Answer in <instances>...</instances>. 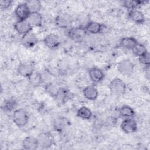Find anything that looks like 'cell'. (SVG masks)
Masks as SVG:
<instances>
[{"label": "cell", "mask_w": 150, "mask_h": 150, "mask_svg": "<svg viewBox=\"0 0 150 150\" xmlns=\"http://www.w3.org/2000/svg\"><path fill=\"white\" fill-rule=\"evenodd\" d=\"M108 88L112 94L115 96L123 95L127 89L125 83L119 78H114L112 79L108 85Z\"/></svg>", "instance_id": "cell-1"}, {"label": "cell", "mask_w": 150, "mask_h": 150, "mask_svg": "<svg viewBox=\"0 0 150 150\" xmlns=\"http://www.w3.org/2000/svg\"><path fill=\"white\" fill-rule=\"evenodd\" d=\"M87 35L84 27L77 26L70 28L67 32V35L75 42H81L84 40Z\"/></svg>", "instance_id": "cell-2"}, {"label": "cell", "mask_w": 150, "mask_h": 150, "mask_svg": "<svg viewBox=\"0 0 150 150\" xmlns=\"http://www.w3.org/2000/svg\"><path fill=\"white\" fill-rule=\"evenodd\" d=\"M29 117L27 112L22 108L15 110L13 113V122L19 127L26 125L28 122Z\"/></svg>", "instance_id": "cell-3"}, {"label": "cell", "mask_w": 150, "mask_h": 150, "mask_svg": "<svg viewBox=\"0 0 150 150\" xmlns=\"http://www.w3.org/2000/svg\"><path fill=\"white\" fill-rule=\"evenodd\" d=\"M117 69L123 76H129L134 72V65L129 59H124L118 63Z\"/></svg>", "instance_id": "cell-4"}, {"label": "cell", "mask_w": 150, "mask_h": 150, "mask_svg": "<svg viewBox=\"0 0 150 150\" xmlns=\"http://www.w3.org/2000/svg\"><path fill=\"white\" fill-rule=\"evenodd\" d=\"M39 146L42 148H49L54 143V138L52 134L49 132H42L37 137Z\"/></svg>", "instance_id": "cell-5"}, {"label": "cell", "mask_w": 150, "mask_h": 150, "mask_svg": "<svg viewBox=\"0 0 150 150\" xmlns=\"http://www.w3.org/2000/svg\"><path fill=\"white\" fill-rule=\"evenodd\" d=\"M30 13L26 2L18 4L15 10V16L20 21L27 20Z\"/></svg>", "instance_id": "cell-6"}, {"label": "cell", "mask_w": 150, "mask_h": 150, "mask_svg": "<svg viewBox=\"0 0 150 150\" xmlns=\"http://www.w3.org/2000/svg\"><path fill=\"white\" fill-rule=\"evenodd\" d=\"M14 28L19 34L22 35V36L30 32L32 30V26L26 20H18L15 23Z\"/></svg>", "instance_id": "cell-7"}, {"label": "cell", "mask_w": 150, "mask_h": 150, "mask_svg": "<svg viewBox=\"0 0 150 150\" xmlns=\"http://www.w3.org/2000/svg\"><path fill=\"white\" fill-rule=\"evenodd\" d=\"M43 42L46 46L49 49H55L57 47L60 43L59 36L53 33L46 35L43 39Z\"/></svg>", "instance_id": "cell-8"}, {"label": "cell", "mask_w": 150, "mask_h": 150, "mask_svg": "<svg viewBox=\"0 0 150 150\" xmlns=\"http://www.w3.org/2000/svg\"><path fill=\"white\" fill-rule=\"evenodd\" d=\"M121 128L125 133H133L137 130V124L131 118H125L121 124Z\"/></svg>", "instance_id": "cell-9"}, {"label": "cell", "mask_w": 150, "mask_h": 150, "mask_svg": "<svg viewBox=\"0 0 150 150\" xmlns=\"http://www.w3.org/2000/svg\"><path fill=\"white\" fill-rule=\"evenodd\" d=\"M22 145L25 149L27 150H35L39 146L37 138L31 136L25 137L22 141Z\"/></svg>", "instance_id": "cell-10"}, {"label": "cell", "mask_w": 150, "mask_h": 150, "mask_svg": "<svg viewBox=\"0 0 150 150\" xmlns=\"http://www.w3.org/2000/svg\"><path fill=\"white\" fill-rule=\"evenodd\" d=\"M38 38L36 35L32 33L29 32L22 36L21 42L22 45L26 47H32L38 42Z\"/></svg>", "instance_id": "cell-11"}, {"label": "cell", "mask_w": 150, "mask_h": 150, "mask_svg": "<svg viewBox=\"0 0 150 150\" xmlns=\"http://www.w3.org/2000/svg\"><path fill=\"white\" fill-rule=\"evenodd\" d=\"M34 71L33 66L26 63H21L17 68L18 73L23 77L28 78Z\"/></svg>", "instance_id": "cell-12"}, {"label": "cell", "mask_w": 150, "mask_h": 150, "mask_svg": "<svg viewBox=\"0 0 150 150\" xmlns=\"http://www.w3.org/2000/svg\"><path fill=\"white\" fill-rule=\"evenodd\" d=\"M71 22V19L67 14H60L55 18L56 25L61 28H67Z\"/></svg>", "instance_id": "cell-13"}, {"label": "cell", "mask_w": 150, "mask_h": 150, "mask_svg": "<svg viewBox=\"0 0 150 150\" xmlns=\"http://www.w3.org/2000/svg\"><path fill=\"white\" fill-rule=\"evenodd\" d=\"M128 16L131 21L137 24H143L145 22V18L144 13L138 9L129 11Z\"/></svg>", "instance_id": "cell-14"}, {"label": "cell", "mask_w": 150, "mask_h": 150, "mask_svg": "<svg viewBox=\"0 0 150 150\" xmlns=\"http://www.w3.org/2000/svg\"><path fill=\"white\" fill-rule=\"evenodd\" d=\"M88 74L91 81L94 83H99L101 81L104 77L103 71L97 67L90 69L88 70Z\"/></svg>", "instance_id": "cell-15"}, {"label": "cell", "mask_w": 150, "mask_h": 150, "mask_svg": "<svg viewBox=\"0 0 150 150\" xmlns=\"http://www.w3.org/2000/svg\"><path fill=\"white\" fill-rule=\"evenodd\" d=\"M104 25L97 22H88L84 26L87 32L91 34H98L101 33L103 30Z\"/></svg>", "instance_id": "cell-16"}, {"label": "cell", "mask_w": 150, "mask_h": 150, "mask_svg": "<svg viewBox=\"0 0 150 150\" xmlns=\"http://www.w3.org/2000/svg\"><path fill=\"white\" fill-rule=\"evenodd\" d=\"M33 26L39 27L42 25L43 18L39 12H31L26 20Z\"/></svg>", "instance_id": "cell-17"}, {"label": "cell", "mask_w": 150, "mask_h": 150, "mask_svg": "<svg viewBox=\"0 0 150 150\" xmlns=\"http://www.w3.org/2000/svg\"><path fill=\"white\" fill-rule=\"evenodd\" d=\"M83 94L87 99L89 100H94L97 98L98 92L97 88L94 86H88L84 88Z\"/></svg>", "instance_id": "cell-18"}, {"label": "cell", "mask_w": 150, "mask_h": 150, "mask_svg": "<svg viewBox=\"0 0 150 150\" xmlns=\"http://www.w3.org/2000/svg\"><path fill=\"white\" fill-rule=\"evenodd\" d=\"M137 43H138L137 40L131 36L124 37L120 42V45L127 49H132Z\"/></svg>", "instance_id": "cell-19"}, {"label": "cell", "mask_w": 150, "mask_h": 150, "mask_svg": "<svg viewBox=\"0 0 150 150\" xmlns=\"http://www.w3.org/2000/svg\"><path fill=\"white\" fill-rule=\"evenodd\" d=\"M29 83L35 87L40 86L43 82V78L42 74L37 71H33L28 77Z\"/></svg>", "instance_id": "cell-20"}, {"label": "cell", "mask_w": 150, "mask_h": 150, "mask_svg": "<svg viewBox=\"0 0 150 150\" xmlns=\"http://www.w3.org/2000/svg\"><path fill=\"white\" fill-rule=\"evenodd\" d=\"M62 87H59L57 84L53 83H47L45 86V91L50 96L53 98H56L59 93Z\"/></svg>", "instance_id": "cell-21"}, {"label": "cell", "mask_w": 150, "mask_h": 150, "mask_svg": "<svg viewBox=\"0 0 150 150\" xmlns=\"http://www.w3.org/2000/svg\"><path fill=\"white\" fill-rule=\"evenodd\" d=\"M119 114L123 118H128L132 117L135 115V111L131 107L123 105L119 109Z\"/></svg>", "instance_id": "cell-22"}, {"label": "cell", "mask_w": 150, "mask_h": 150, "mask_svg": "<svg viewBox=\"0 0 150 150\" xmlns=\"http://www.w3.org/2000/svg\"><path fill=\"white\" fill-rule=\"evenodd\" d=\"M145 1H125L123 2V6L129 11L137 9L142 5Z\"/></svg>", "instance_id": "cell-23"}, {"label": "cell", "mask_w": 150, "mask_h": 150, "mask_svg": "<svg viewBox=\"0 0 150 150\" xmlns=\"http://www.w3.org/2000/svg\"><path fill=\"white\" fill-rule=\"evenodd\" d=\"M77 115L80 118L84 120H89L92 117V112L88 107L83 106L77 110Z\"/></svg>", "instance_id": "cell-24"}, {"label": "cell", "mask_w": 150, "mask_h": 150, "mask_svg": "<svg viewBox=\"0 0 150 150\" xmlns=\"http://www.w3.org/2000/svg\"><path fill=\"white\" fill-rule=\"evenodd\" d=\"M26 2L30 12H39L42 8L41 2L38 0H30Z\"/></svg>", "instance_id": "cell-25"}, {"label": "cell", "mask_w": 150, "mask_h": 150, "mask_svg": "<svg viewBox=\"0 0 150 150\" xmlns=\"http://www.w3.org/2000/svg\"><path fill=\"white\" fill-rule=\"evenodd\" d=\"M131 50L134 54L137 56H138L139 57L144 55L145 53L148 52L146 47L144 45L138 43H137Z\"/></svg>", "instance_id": "cell-26"}, {"label": "cell", "mask_w": 150, "mask_h": 150, "mask_svg": "<svg viewBox=\"0 0 150 150\" xmlns=\"http://www.w3.org/2000/svg\"><path fill=\"white\" fill-rule=\"evenodd\" d=\"M68 122L66 118L63 117H60L57 119L54 122V128L58 132H62L63 129L67 125Z\"/></svg>", "instance_id": "cell-27"}, {"label": "cell", "mask_w": 150, "mask_h": 150, "mask_svg": "<svg viewBox=\"0 0 150 150\" xmlns=\"http://www.w3.org/2000/svg\"><path fill=\"white\" fill-rule=\"evenodd\" d=\"M59 103H64L69 98L68 91L63 88H61L59 93L55 98Z\"/></svg>", "instance_id": "cell-28"}, {"label": "cell", "mask_w": 150, "mask_h": 150, "mask_svg": "<svg viewBox=\"0 0 150 150\" xmlns=\"http://www.w3.org/2000/svg\"><path fill=\"white\" fill-rule=\"evenodd\" d=\"M16 105V102L13 99H9L7 100L4 104L3 108L4 111H11L13 110Z\"/></svg>", "instance_id": "cell-29"}, {"label": "cell", "mask_w": 150, "mask_h": 150, "mask_svg": "<svg viewBox=\"0 0 150 150\" xmlns=\"http://www.w3.org/2000/svg\"><path fill=\"white\" fill-rule=\"evenodd\" d=\"M139 60L140 63H141L145 66H149L150 63V56H149V53L147 52L144 55L139 57Z\"/></svg>", "instance_id": "cell-30"}, {"label": "cell", "mask_w": 150, "mask_h": 150, "mask_svg": "<svg viewBox=\"0 0 150 150\" xmlns=\"http://www.w3.org/2000/svg\"><path fill=\"white\" fill-rule=\"evenodd\" d=\"M12 1L11 0H1L0 1V8L2 10L7 9L9 8L12 3Z\"/></svg>", "instance_id": "cell-31"}]
</instances>
